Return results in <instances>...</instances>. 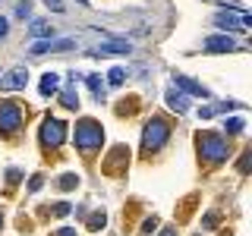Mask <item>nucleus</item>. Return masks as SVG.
<instances>
[{"mask_svg":"<svg viewBox=\"0 0 252 236\" xmlns=\"http://www.w3.org/2000/svg\"><path fill=\"white\" fill-rule=\"evenodd\" d=\"M57 236H76V230H69V227H66V230H60Z\"/></svg>","mask_w":252,"mask_h":236,"instance_id":"obj_31","label":"nucleus"},{"mask_svg":"<svg viewBox=\"0 0 252 236\" xmlns=\"http://www.w3.org/2000/svg\"><path fill=\"white\" fill-rule=\"evenodd\" d=\"M202 47H205V51H211V54H227V51H236L240 44H236L230 35H211V38H205V41H202Z\"/></svg>","mask_w":252,"mask_h":236,"instance_id":"obj_6","label":"nucleus"},{"mask_svg":"<svg viewBox=\"0 0 252 236\" xmlns=\"http://www.w3.org/2000/svg\"><path fill=\"white\" fill-rule=\"evenodd\" d=\"M0 227H3V214H0Z\"/></svg>","mask_w":252,"mask_h":236,"instance_id":"obj_33","label":"nucleus"},{"mask_svg":"<svg viewBox=\"0 0 252 236\" xmlns=\"http://www.w3.org/2000/svg\"><path fill=\"white\" fill-rule=\"evenodd\" d=\"M47 6H51L54 13H66V6H63V0H44Z\"/></svg>","mask_w":252,"mask_h":236,"instance_id":"obj_25","label":"nucleus"},{"mask_svg":"<svg viewBox=\"0 0 252 236\" xmlns=\"http://www.w3.org/2000/svg\"><path fill=\"white\" fill-rule=\"evenodd\" d=\"M89 85H92L94 94H101V85H104V79H101V76H89Z\"/></svg>","mask_w":252,"mask_h":236,"instance_id":"obj_22","label":"nucleus"},{"mask_svg":"<svg viewBox=\"0 0 252 236\" xmlns=\"http://www.w3.org/2000/svg\"><path fill=\"white\" fill-rule=\"evenodd\" d=\"M63 139H66V126H63L60 120H44L41 123V142H44V145L57 148Z\"/></svg>","mask_w":252,"mask_h":236,"instance_id":"obj_5","label":"nucleus"},{"mask_svg":"<svg viewBox=\"0 0 252 236\" xmlns=\"http://www.w3.org/2000/svg\"><path fill=\"white\" fill-rule=\"evenodd\" d=\"M79 186V177H76V173H66V177H60V189H66V192H69V189H76Z\"/></svg>","mask_w":252,"mask_h":236,"instance_id":"obj_18","label":"nucleus"},{"mask_svg":"<svg viewBox=\"0 0 252 236\" xmlns=\"http://www.w3.org/2000/svg\"><path fill=\"white\" fill-rule=\"evenodd\" d=\"M101 139H104V129H101L98 120H79L76 123V145L82 151H94L101 145Z\"/></svg>","mask_w":252,"mask_h":236,"instance_id":"obj_1","label":"nucleus"},{"mask_svg":"<svg viewBox=\"0 0 252 236\" xmlns=\"http://www.w3.org/2000/svg\"><path fill=\"white\" fill-rule=\"evenodd\" d=\"M161 236H177V233H173V230H164V233H161Z\"/></svg>","mask_w":252,"mask_h":236,"instance_id":"obj_32","label":"nucleus"},{"mask_svg":"<svg viewBox=\"0 0 252 236\" xmlns=\"http://www.w3.org/2000/svg\"><path fill=\"white\" fill-rule=\"evenodd\" d=\"M123 79H126V73H123V66H114V69H110V76H107V82H110V85H120Z\"/></svg>","mask_w":252,"mask_h":236,"instance_id":"obj_19","label":"nucleus"},{"mask_svg":"<svg viewBox=\"0 0 252 236\" xmlns=\"http://www.w3.org/2000/svg\"><path fill=\"white\" fill-rule=\"evenodd\" d=\"M51 211H54V214H57V217H66V214H69V211H73V208H69L66 202H60V205H54Z\"/></svg>","mask_w":252,"mask_h":236,"instance_id":"obj_21","label":"nucleus"},{"mask_svg":"<svg viewBox=\"0 0 252 236\" xmlns=\"http://www.w3.org/2000/svg\"><path fill=\"white\" fill-rule=\"evenodd\" d=\"M26 82H29V69H13V73H6L3 79H0V88H6V91H19V88H26Z\"/></svg>","mask_w":252,"mask_h":236,"instance_id":"obj_7","label":"nucleus"},{"mask_svg":"<svg viewBox=\"0 0 252 236\" xmlns=\"http://www.w3.org/2000/svg\"><path fill=\"white\" fill-rule=\"evenodd\" d=\"M158 230V217H148L145 224H142V233H155Z\"/></svg>","mask_w":252,"mask_h":236,"instance_id":"obj_23","label":"nucleus"},{"mask_svg":"<svg viewBox=\"0 0 252 236\" xmlns=\"http://www.w3.org/2000/svg\"><path fill=\"white\" fill-rule=\"evenodd\" d=\"M6 29H10V26H6V19H3V16H0V38L6 35Z\"/></svg>","mask_w":252,"mask_h":236,"instance_id":"obj_30","label":"nucleus"},{"mask_svg":"<svg viewBox=\"0 0 252 236\" xmlns=\"http://www.w3.org/2000/svg\"><path fill=\"white\" fill-rule=\"evenodd\" d=\"M218 220H220V214H208V217H205V220H202V227H215V224H218Z\"/></svg>","mask_w":252,"mask_h":236,"instance_id":"obj_29","label":"nucleus"},{"mask_svg":"<svg viewBox=\"0 0 252 236\" xmlns=\"http://www.w3.org/2000/svg\"><path fill=\"white\" fill-rule=\"evenodd\" d=\"M107 224V217H104V211H98V214H92L89 217V230H101V227Z\"/></svg>","mask_w":252,"mask_h":236,"instance_id":"obj_17","label":"nucleus"},{"mask_svg":"<svg viewBox=\"0 0 252 236\" xmlns=\"http://www.w3.org/2000/svg\"><path fill=\"white\" fill-rule=\"evenodd\" d=\"M167 107L173 110V114H186V110H189V101H186L177 88H170V91H167Z\"/></svg>","mask_w":252,"mask_h":236,"instance_id":"obj_13","label":"nucleus"},{"mask_svg":"<svg viewBox=\"0 0 252 236\" xmlns=\"http://www.w3.org/2000/svg\"><path fill=\"white\" fill-rule=\"evenodd\" d=\"M129 161V151H126V145H117L114 151H110L107 164H104V173H120V167Z\"/></svg>","mask_w":252,"mask_h":236,"instance_id":"obj_9","label":"nucleus"},{"mask_svg":"<svg viewBox=\"0 0 252 236\" xmlns=\"http://www.w3.org/2000/svg\"><path fill=\"white\" fill-rule=\"evenodd\" d=\"M199 154H202V161H208V164H220V161H227V142L220 136H215V132H202Z\"/></svg>","mask_w":252,"mask_h":236,"instance_id":"obj_2","label":"nucleus"},{"mask_svg":"<svg viewBox=\"0 0 252 236\" xmlns=\"http://www.w3.org/2000/svg\"><path fill=\"white\" fill-rule=\"evenodd\" d=\"M16 16H19V19H29V16H32V6L29 3H19V6H16Z\"/></svg>","mask_w":252,"mask_h":236,"instance_id":"obj_24","label":"nucleus"},{"mask_svg":"<svg viewBox=\"0 0 252 236\" xmlns=\"http://www.w3.org/2000/svg\"><path fill=\"white\" fill-rule=\"evenodd\" d=\"M249 161H252V151H243V161H240V170L249 173Z\"/></svg>","mask_w":252,"mask_h":236,"instance_id":"obj_27","label":"nucleus"},{"mask_svg":"<svg viewBox=\"0 0 252 236\" xmlns=\"http://www.w3.org/2000/svg\"><path fill=\"white\" fill-rule=\"evenodd\" d=\"M177 85L183 88L186 94H199V98H208V88L205 85H199L195 79H186V76H177Z\"/></svg>","mask_w":252,"mask_h":236,"instance_id":"obj_11","label":"nucleus"},{"mask_svg":"<svg viewBox=\"0 0 252 236\" xmlns=\"http://www.w3.org/2000/svg\"><path fill=\"white\" fill-rule=\"evenodd\" d=\"M132 47L129 41H123V38H110V41H101V47L94 54H129Z\"/></svg>","mask_w":252,"mask_h":236,"instance_id":"obj_10","label":"nucleus"},{"mask_svg":"<svg viewBox=\"0 0 252 236\" xmlns=\"http://www.w3.org/2000/svg\"><path fill=\"white\" fill-rule=\"evenodd\" d=\"M167 139H170L167 120H152V123L145 126V132H142V151L152 154V151H158V148H161Z\"/></svg>","mask_w":252,"mask_h":236,"instance_id":"obj_3","label":"nucleus"},{"mask_svg":"<svg viewBox=\"0 0 252 236\" xmlns=\"http://www.w3.org/2000/svg\"><path fill=\"white\" fill-rule=\"evenodd\" d=\"M60 101H63V107H69V110H76V107H79V94H76V91H63V94H60Z\"/></svg>","mask_w":252,"mask_h":236,"instance_id":"obj_16","label":"nucleus"},{"mask_svg":"<svg viewBox=\"0 0 252 236\" xmlns=\"http://www.w3.org/2000/svg\"><path fill=\"white\" fill-rule=\"evenodd\" d=\"M215 26H218V29H227V31H240L243 22L236 19L230 10H227V13H218V16H215Z\"/></svg>","mask_w":252,"mask_h":236,"instance_id":"obj_12","label":"nucleus"},{"mask_svg":"<svg viewBox=\"0 0 252 236\" xmlns=\"http://www.w3.org/2000/svg\"><path fill=\"white\" fill-rule=\"evenodd\" d=\"M41 183H44V177H32V179H29V192H38V189H41Z\"/></svg>","mask_w":252,"mask_h":236,"instance_id":"obj_26","label":"nucleus"},{"mask_svg":"<svg viewBox=\"0 0 252 236\" xmlns=\"http://www.w3.org/2000/svg\"><path fill=\"white\" fill-rule=\"evenodd\" d=\"M76 41H69V38H57V41H38L32 44V54H47V51H73Z\"/></svg>","mask_w":252,"mask_h":236,"instance_id":"obj_8","label":"nucleus"},{"mask_svg":"<svg viewBox=\"0 0 252 236\" xmlns=\"http://www.w3.org/2000/svg\"><path fill=\"white\" fill-rule=\"evenodd\" d=\"M22 126V107L13 101H0V132H16Z\"/></svg>","mask_w":252,"mask_h":236,"instance_id":"obj_4","label":"nucleus"},{"mask_svg":"<svg viewBox=\"0 0 252 236\" xmlns=\"http://www.w3.org/2000/svg\"><path fill=\"white\" fill-rule=\"evenodd\" d=\"M132 107H136V101H123V104L117 107V110H120V114H136V110H132Z\"/></svg>","mask_w":252,"mask_h":236,"instance_id":"obj_28","label":"nucleus"},{"mask_svg":"<svg viewBox=\"0 0 252 236\" xmlns=\"http://www.w3.org/2000/svg\"><path fill=\"white\" fill-rule=\"evenodd\" d=\"M243 126H246V123H243L240 117H230V120L224 123V129H227V132H243Z\"/></svg>","mask_w":252,"mask_h":236,"instance_id":"obj_20","label":"nucleus"},{"mask_svg":"<svg viewBox=\"0 0 252 236\" xmlns=\"http://www.w3.org/2000/svg\"><path fill=\"white\" fill-rule=\"evenodd\" d=\"M57 88H60V76H57V73L41 76V94H54Z\"/></svg>","mask_w":252,"mask_h":236,"instance_id":"obj_14","label":"nucleus"},{"mask_svg":"<svg viewBox=\"0 0 252 236\" xmlns=\"http://www.w3.org/2000/svg\"><path fill=\"white\" fill-rule=\"evenodd\" d=\"M29 31H32V35H41V38H44V35H57V31H54V26H51V22H44V19H35Z\"/></svg>","mask_w":252,"mask_h":236,"instance_id":"obj_15","label":"nucleus"}]
</instances>
